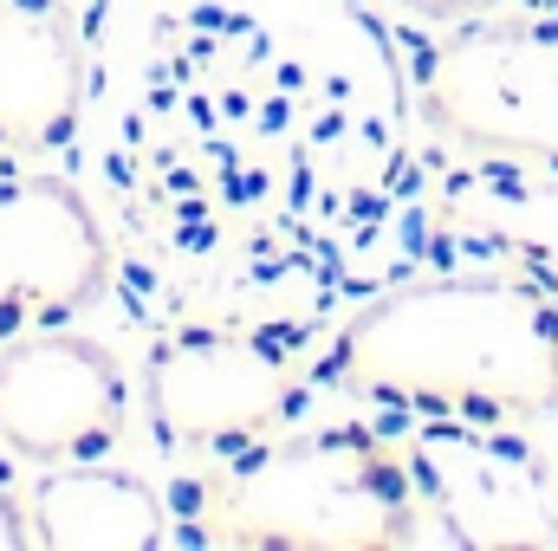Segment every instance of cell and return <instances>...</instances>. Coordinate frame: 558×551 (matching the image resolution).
I'll list each match as a JSON object with an SVG mask.
<instances>
[{
    "label": "cell",
    "instance_id": "1",
    "mask_svg": "<svg viewBox=\"0 0 558 551\" xmlns=\"http://www.w3.org/2000/svg\"><path fill=\"white\" fill-rule=\"evenodd\" d=\"M85 33L98 221L137 292H169L162 325L318 331L410 208L403 39L371 0H85Z\"/></svg>",
    "mask_w": 558,
    "mask_h": 551
},
{
    "label": "cell",
    "instance_id": "2",
    "mask_svg": "<svg viewBox=\"0 0 558 551\" xmlns=\"http://www.w3.org/2000/svg\"><path fill=\"white\" fill-rule=\"evenodd\" d=\"M520 428L558 415V285L539 273H428L357 298L312 351V396Z\"/></svg>",
    "mask_w": 558,
    "mask_h": 551
},
{
    "label": "cell",
    "instance_id": "3",
    "mask_svg": "<svg viewBox=\"0 0 558 551\" xmlns=\"http://www.w3.org/2000/svg\"><path fill=\"white\" fill-rule=\"evenodd\" d=\"M162 493L175 546L410 551L435 539L403 434H384L377 421L279 428L234 454L175 467Z\"/></svg>",
    "mask_w": 558,
    "mask_h": 551
},
{
    "label": "cell",
    "instance_id": "4",
    "mask_svg": "<svg viewBox=\"0 0 558 551\" xmlns=\"http://www.w3.org/2000/svg\"><path fill=\"white\" fill-rule=\"evenodd\" d=\"M312 325L279 318H169L143 351V421L169 461H215L279 434L312 396Z\"/></svg>",
    "mask_w": 558,
    "mask_h": 551
},
{
    "label": "cell",
    "instance_id": "5",
    "mask_svg": "<svg viewBox=\"0 0 558 551\" xmlns=\"http://www.w3.org/2000/svg\"><path fill=\"white\" fill-rule=\"evenodd\" d=\"M416 124L441 156L558 175V13H487L403 39Z\"/></svg>",
    "mask_w": 558,
    "mask_h": 551
},
{
    "label": "cell",
    "instance_id": "6",
    "mask_svg": "<svg viewBox=\"0 0 558 551\" xmlns=\"http://www.w3.org/2000/svg\"><path fill=\"white\" fill-rule=\"evenodd\" d=\"M422 506L441 546L468 551H558V467L513 428L416 415L403 428Z\"/></svg>",
    "mask_w": 558,
    "mask_h": 551
},
{
    "label": "cell",
    "instance_id": "7",
    "mask_svg": "<svg viewBox=\"0 0 558 551\" xmlns=\"http://www.w3.org/2000/svg\"><path fill=\"white\" fill-rule=\"evenodd\" d=\"M124 434L131 377L111 344L65 325H39L0 344V448L13 461H105Z\"/></svg>",
    "mask_w": 558,
    "mask_h": 551
},
{
    "label": "cell",
    "instance_id": "8",
    "mask_svg": "<svg viewBox=\"0 0 558 551\" xmlns=\"http://www.w3.org/2000/svg\"><path fill=\"white\" fill-rule=\"evenodd\" d=\"M111 234L72 175H0V344L78 318L98 292H111Z\"/></svg>",
    "mask_w": 558,
    "mask_h": 551
},
{
    "label": "cell",
    "instance_id": "9",
    "mask_svg": "<svg viewBox=\"0 0 558 551\" xmlns=\"http://www.w3.org/2000/svg\"><path fill=\"white\" fill-rule=\"evenodd\" d=\"M92 98L85 0H0V175L72 149Z\"/></svg>",
    "mask_w": 558,
    "mask_h": 551
},
{
    "label": "cell",
    "instance_id": "10",
    "mask_svg": "<svg viewBox=\"0 0 558 551\" xmlns=\"http://www.w3.org/2000/svg\"><path fill=\"white\" fill-rule=\"evenodd\" d=\"M26 546L39 551H162L175 546L169 493L137 467L59 461L20 487Z\"/></svg>",
    "mask_w": 558,
    "mask_h": 551
},
{
    "label": "cell",
    "instance_id": "11",
    "mask_svg": "<svg viewBox=\"0 0 558 551\" xmlns=\"http://www.w3.org/2000/svg\"><path fill=\"white\" fill-rule=\"evenodd\" d=\"M428 208H435V221L558 273V175H546V169L474 162V156H441L435 149Z\"/></svg>",
    "mask_w": 558,
    "mask_h": 551
},
{
    "label": "cell",
    "instance_id": "12",
    "mask_svg": "<svg viewBox=\"0 0 558 551\" xmlns=\"http://www.w3.org/2000/svg\"><path fill=\"white\" fill-rule=\"evenodd\" d=\"M422 26H468L487 13H553V0H390Z\"/></svg>",
    "mask_w": 558,
    "mask_h": 551
},
{
    "label": "cell",
    "instance_id": "13",
    "mask_svg": "<svg viewBox=\"0 0 558 551\" xmlns=\"http://www.w3.org/2000/svg\"><path fill=\"white\" fill-rule=\"evenodd\" d=\"M26 546V519H20V474L7 467V448H0V551Z\"/></svg>",
    "mask_w": 558,
    "mask_h": 551
},
{
    "label": "cell",
    "instance_id": "14",
    "mask_svg": "<svg viewBox=\"0 0 558 551\" xmlns=\"http://www.w3.org/2000/svg\"><path fill=\"white\" fill-rule=\"evenodd\" d=\"M553 13H558V0H553Z\"/></svg>",
    "mask_w": 558,
    "mask_h": 551
}]
</instances>
